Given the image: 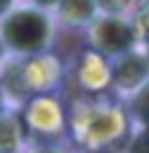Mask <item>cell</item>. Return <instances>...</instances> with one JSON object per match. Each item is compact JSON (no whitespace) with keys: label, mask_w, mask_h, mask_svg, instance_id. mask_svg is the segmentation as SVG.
Wrapping results in <instances>:
<instances>
[{"label":"cell","mask_w":149,"mask_h":153,"mask_svg":"<svg viewBox=\"0 0 149 153\" xmlns=\"http://www.w3.org/2000/svg\"><path fill=\"white\" fill-rule=\"evenodd\" d=\"M66 64L57 53L42 51L31 55H9L0 66L4 103L22 105L35 94H53L66 81Z\"/></svg>","instance_id":"6da1fadb"},{"label":"cell","mask_w":149,"mask_h":153,"mask_svg":"<svg viewBox=\"0 0 149 153\" xmlns=\"http://www.w3.org/2000/svg\"><path fill=\"white\" fill-rule=\"evenodd\" d=\"M68 127L75 142L90 153L114 149L127 136V109L121 103L92 94L73 103Z\"/></svg>","instance_id":"7a4b0ae2"},{"label":"cell","mask_w":149,"mask_h":153,"mask_svg":"<svg viewBox=\"0 0 149 153\" xmlns=\"http://www.w3.org/2000/svg\"><path fill=\"white\" fill-rule=\"evenodd\" d=\"M55 22L53 13L33 4H16L0 20V37L9 55H31L51 51L55 44Z\"/></svg>","instance_id":"3957f363"},{"label":"cell","mask_w":149,"mask_h":153,"mask_svg":"<svg viewBox=\"0 0 149 153\" xmlns=\"http://www.w3.org/2000/svg\"><path fill=\"white\" fill-rule=\"evenodd\" d=\"M24 136L37 138L40 142H53L64 136L68 127V114L57 94H35L22 103L20 112Z\"/></svg>","instance_id":"277c9868"},{"label":"cell","mask_w":149,"mask_h":153,"mask_svg":"<svg viewBox=\"0 0 149 153\" xmlns=\"http://www.w3.org/2000/svg\"><path fill=\"white\" fill-rule=\"evenodd\" d=\"M83 31H86L88 48L97 51L99 55H103L108 59H114L118 55L132 51L138 44L134 24L127 16L99 13Z\"/></svg>","instance_id":"5b68a950"},{"label":"cell","mask_w":149,"mask_h":153,"mask_svg":"<svg viewBox=\"0 0 149 153\" xmlns=\"http://www.w3.org/2000/svg\"><path fill=\"white\" fill-rule=\"evenodd\" d=\"M147 79H149V55L136 51V46L110 59V85L118 92L132 94Z\"/></svg>","instance_id":"8992f818"},{"label":"cell","mask_w":149,"mask_h":153,"mask_svg":"<svg viewBox=\"0 0 149 153\" xmlns=\"http://www.w3.org/2000/svg\"><path fill=\"white\" fill-rule=\"evenodd\" d=\"M77 85L81 92H86L88 96L92 94H101L110 88V59L99 55L92 48H86L73 68Z\"/></svg>","instance_id":"52a82bcc"},{"label":"cell","mask_w":149,"mask_h":153,"mask_svg":"<svg viewBox=\"0 0 149 153\" xmlns=\"http://www.w3.org/2000/svg\"><path fill=\"white\" fill-rule=\"evenodd\" d=\"M55 22L66 29H86L99 16L97 0H57L51 11Z\"/></svg>","instance_id":"ba28073f"},{"label":"cell","mask_w":149,"mask_h":153,"mask_svg":"<svg viewBox=\"0 0 149 153\" xmlns=\"http://www.w3.org/2000/svg\"><path fill=\"white\" fill-rule=\"evenodd\" d=\"M24 138L20 116L11 109L0 107V153H18Z\"/></svg>","instance_id":"9c48e42d"},{"label":"cell","mask_w":149,"mask_h":153,"mask_svg":"<svg viewBox=\"0 0 149 153\" xmlns=\"http://www.w3.org/2000/svg\"><path fill=\"white\" fill-rule=\"evenodd\" d=\"M127 112L134 120H138L143 127L149 125V79L140 85L138 90H134L130 96V107Z\"/></svg>","instance_id":"30bf717a"},{"label":"cell","mask_w":149,"mask_h":153,"mask_svg":"<svg viewBox=\"0 0 149 153\" xmlns=\"http://www.w3.org/2000/svg\"><path fill=\"white\" fill-rule=\"evenodd\" d=\"M136 31V37L140 39H149V0H140L134 7V16L130 18Z\"/></svg>","instance_id":"8fae6325"},{"label":"cell","mask_w":149,"mask_h":153,"mask_svg":"<svg viewBox=\"0 0 149 153\" xmlns=\"http://www.w3.org/2000/svg\"><path fill=\"white\" fill-rule=\"evenodd\" d=\"M132 4L134 0H97L99 13H116V16H125Z\"/></svg>","instance_id":"7c38bea8"},{"label":"cell","mask_w":149,"mask_h":153,"mask_svg":"<svg viewBox=\"0 0 149 153\" xmlns=\"http://www.w3.org/2000/svg\"><path fill=\"white\" fill-rule=\"evenodd\" d=\"M127 153H149V125L143 127L127 144Z\"/></svg>","instance_id":"4fadbf2b"},{"label":"cell","mask_w":149,"mask_h":153,"mask_svg":"<svg viewBox=\"0 0 149 153\" xmlns=\"http://www.w3.org/2000/svg\"><path fill=\"white\" fill-rule=\"evenodd\" d=\"M31 153H68L64 147H57V144L53 142H40L37 147H33Z\"/></svg>","instance_id":"5bb4252c"},{"label":"cell","mask_w":149,"mask_h":153,"mask_svg":"<svg viewBox=\"0 0 149 153\" xmlns=\"http://www.w3.org/2000/svg\"><path fill=\"white\" fill-rule=\"evenodd\" d=\"M26 2L33 4V7H40V9H44V11H53L55 4H57V0H26Z\"/></svg>","instance_id":"9a60e30c"},{"label":"cell","mask_w":149,"mask_h":153,"mask_svg":"<svg viewBox=\"0 0 149 153\" xmlns=\"http://www.w3.org/2000/svg\"><path fill=\"white\" fill-rule=\"evenodd\" d=\"M16 4H20V0H0V20H2Z\"/></svg>","instance_id":"2e32d148"},{"label":"cell","mask_w":149,"mask_h":153,"mask_svg":"<svg viewBox=\"0 0 149 153\" xmlns=\"http://www.w3.org/2000/svg\"><path fill=\"white\" fill-rule=\"evenodd\" d=\"M7 57H9V51H7V46H4V42H2V37H0V66L7 61Z\"/></svg>","instance_id":"e0dca14e"},{"label":"cell","mask_w":149,"mask_h":153,"mask_svg":"<svg viewBox=\"0 0 149 153\" xmlns=\"http://www.w3.org/2000/svg\"><path fill=\"white\" fill-rule=\"evenodd\" d=\"M7 103H4V92H2V83H0V107H4Z\"/></svg>","instance_id":"ac0fdd59"}]
</instances>
